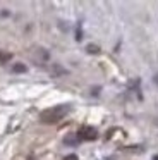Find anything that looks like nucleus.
<instances>
[{"mask_svg":"<svg viewBox=\"0 0 158 160\" xmlns=\"http://www.w3.org/2000/svg\"><path fill=\"white\" fill-rule=\"evenodd\" d=\"M153 160H158V155H155V157H153Z\"/></svg>","mask_w":158,"mask_h":160,"instance_id":"7","label":"nucleus"},{"mask_svg":"<svg viewBox=\"0 0 158 160\" xmlns=\"http://www.w3.org/2000/svg\"><path fill=\"white\" fill-rule=\"evenodd\" d=\"M77 141H79L77 136H65V138H64V143H65V145H76Z\"/></svg>","mask_w":158,"mask_h":160,"instance_id":"3","label":"nucleus"},{"mask_svg":"<svg viewBox=\"0 0 158 160\" xmlns=\"http://www.w3.org/2000/svg\"><path fill=\"white\" fill-rule=\"evenodd\" d=\"M88 52H89V53H98V47H95V45H88Z\"/></svg>","mask_w":158,"mask_h":160,"instance_id":"5","label":"nucleus"},{"mask_svg":"<svg viewBox=\"0 0 158 160\" xmlns=\"http://www.w3.org/2000/svg\"><path fill=\"white\" fill-rule=\"evenodd\" d=\"M64 160H77V157H76V155H69V157H65Z\"/></svg>","mask_w":158,"mask_h":160,"instance_id":"6","label":"nucleus"},{"mask_svg":"<svg viewBox=\"0 0 158 160\" xmlns=\"http://www.w3.org/2000/svg\"><path fill=\"white\" fill-rule=\"evenodd\" d=\"M77 138H79V141H93V139L98 138V132H96V129L91 128V126H84V128L79 129Z\"/></svg>","mask_w":158,"mask_h":160,"instance_id":"2","label":"nucleus"},{"mask_svg":"<svg viewBox=\"0 0 158 160\" xmlns=\"http://www.w3.org/2000/svg\"><path fill=\"white\" fill-rule=\"evenodd\" d=\"M26 66H21V64H17V66H14V72H26Z\"/></svg>","mask_w":158,"mask_h":160,"instance_id":"4","label":"nucleus"},{"mask_svg":"<svg viewBox=\"0 0 158 160\" xmlns=\"http://www.w3.org/2000/svg\"><path fill=\"white\" fill-rule=\"evenodd\" d=\"M69 110H71V107H69L67 103H64V105H55V107H50V108H47V110L41 112V114H40V119H41V122L53 124V122H58L60 119H64L65 115L69 114Z\"/></svg>","mask_w":158,"mask_h":160,"instance_id":"1","label":"nucleus"}]
</instances>
